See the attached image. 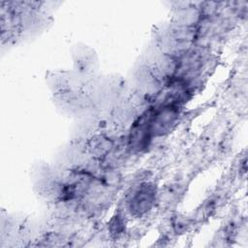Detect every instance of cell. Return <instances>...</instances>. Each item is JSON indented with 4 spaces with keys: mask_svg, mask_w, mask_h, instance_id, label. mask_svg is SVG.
Returning a JSON list of instances; mask_svg holds the SVG:
<instances>
[{
    "mask_svg": "<svg viewBox=\"0 0 248 248\" xmlns=\"http://www.w3.org/2000/svg\"><path fill=\"white\" fill-rule=\"evenodd\" d=\"M150 118L151 115L149 113H147V115H142L132 129L130 141L133 147L138 150L142 149L148 143L150 134L152 133Z\"/></svg>",
    "mask_w": 248,
    "mask_h": 248,
    "instance_id": "obj_1",
    "label": "cell"
},
{
    "mask_svg": "<svg viewBox=\"0 0 248 248\" xmlns=\"http://www.w3.org/2000/svg\"><path fill=\"white\" fill-rule=\"evenodd\" d=\"M151 198H152V194L148 189L142 190L140 194L139 193L133 200V205L135 206V209L138 210L139 212L140 211L141 212L142 210L147 209V207L151 202Z\"/></svg>",
    "mask_w": 248,
    "mask_h": 248,
    "instance_id": "obj_3",
    "label": "cell"
},
{
    "mask_svg": "<svg viewBox=\"0 0 248 248\" xmlns=\"http://www.w3.org/2000/svg\"><path fill=\"white\" fill-rule=\"evenodd\" d=\"M176 114V109L170 106H167L164 108L158 110L155 114L151 115L150 118L151 132L161 135L169 130L170 125L174 122Z\"/></svg>",
    "mask_w": 248,
    "mask_h": 248,
    "instance_id": "obj_2",
    "label": "cell"
}]
</instances>
